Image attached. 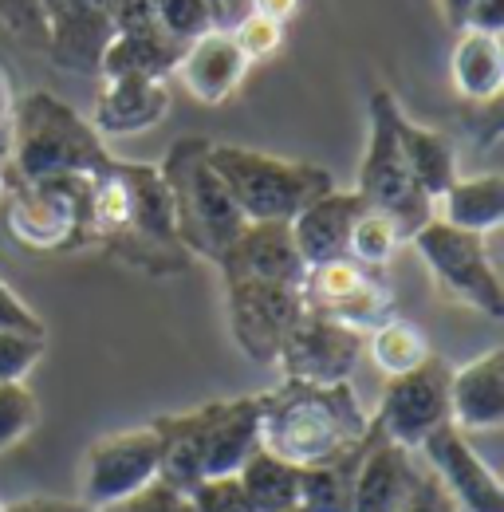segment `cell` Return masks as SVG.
<instances>
[{"mask_svg":"<svg viewBox=\"0 0 504 512\" xmlns=\"http://www.w3.org/2000/svg\"><path fill=\"white\" fill-rule=\"evenodd\" d=\"M371 434L351 383H300L284 379L260 394V446L292 465H319L359 449Z\"/></svg>","mask_w":504,"mask_h":512,"instance_id":"obj_1","label":"cell"},{"mask_svg":"<svg viewBox=\"0 0 504 512\" xmlns=\"http://www.w3.org/2000/svg\"><path fill=\"white\" fill-rule=\"evenodd\" d=\"M162 442L158 477L189 493L205 477H229L260 446V394L205 402L189 414H166L150 422Z\"/></svg>","mask_w":504,"mask_h":512,"instance_id":"obj_2","label":"cell"},{"mask_svg":"<svg viewBox=\"0 0 504 512\" xmlns=\"http://www.w3.org/2000/svg\"><path fill=\"white\" fill-rule=\"evenodd\" d=\"M12 158L24 182L63 174L99 178L115 162L103 134L52 91H32L20 107H12Z\"/></svg>","mask_w":504,"mask_h":512,"instance_id":"obj_3","label":"cell"},{"mask_svg":"<svg viewBox=\"0 0 504 512\" xmlns=\"http://www.w3.org/2000/svg\"><path fill=\"white\" fill-rule=\"evenodd\" d=\"M158 170L174 201L178 241L189 245L193 253L217 260L241 237L249 221L209 162V138H178Z\"/></svg>","mask_w":504,"mask_h":512,"instance_id":"obj_4","label":"cell"},{"mask_svg":"<svg viewBox=\"0 0 504 512\" xmlns=\"http://www.w3.org/2000/svg\"><path fill=\"white\" fill-rule=\"evenodd\" d=\"M209 162L221 174L225 190L233 193L245 221H292L319 193L335 190L323 166L276 158L233 142H209Z\"/></svg>","mask_w":504,"mask_h":512,"instance_id":"obj_5","label":"cell"},{"mask_svg":"<svg viewBox=\"0 0 504 512\" xmlns=\"http://www.w3.org/2000/svg\"><path fill=\"white\" fill-rule=\"evenodd\" d=\"M398 119L402 107L394 103L390 91L371 95V134H367V150L359 162V186L355 193L363 197L367 209L386 213L402 237H414L430 217H434V201L414 186L402 142H398Z\"/></svg>","mask_w":504,"mask_h":512,"instance_id":"obj_6","label":"cell"},{"mask_svg":"<svg viewBox=\"0 0 504 512\" xmlns=\"http://www.w3.org/2000/svg\"><path fill=\"white\" fill-rule=\"evenodd\" d=\"M414 249L430 264L438 288H445L453 300L501 320L504 316V284L497 276V264L485 249V233L453 229L438 217H430L414 233Z\"/></svg>","mask_w":504,"mask_h":512,"instance_id":"obj_7","label":"cell"},{"mask_svg":"<svg viewBox=\"0 0 504 512\" xmlns=\"http://www.w3.org/2000/svg\"><path fill=\"white\" fill-rule=\"evenodd\" d=\"M8 229L28 249H67L95 233L91 221V178L63 174L44 182H24L8 205Z\"/></svg>","mask_w":504,"mask_h":512,"instance_id":"obj_8","label":"cell"},{"mask_svg":"<svg viewBox=\"0 0 504 512\" xmlns=\"http://www.w3.org/2000/svg\"><path fill=\"white\" fill-rule=\"evenodd\" d=\"M225 292H229V323L237 347L256 363H276L280 343L304 316L300 284L225 276Z\"/></svg>","mask_w":504,"mask_h":512,"instance_id":"obj_9","label":"cell"},{"mask_svg":"<svg viewBox=\"0 0 504 512\" xmlns=\"http://www.w3.org/2000/svg\"><path fill=\"white\" fill-rule=\"evenodd\" d=\"M158 461H162V442L154 426H134V430L99 438L83 461L79 501L91 512L119 505L158 477Z\"/></svg>","mask_w":504,"mask_h":512,"instance_id":"obj_10","label":"cell"},{"mask_svg":"<svg viewBox=\"0 0 504 512\" xmlns=\"http://www.w3.org/2000/svg\"><path fill=\"white\" fill-rule=\"evenodd\" d=\"M300 296H304V312L308 316L339 320L347 327H359V331H371L382 320H390V308H394L390 288L378 280L367 264H355L351 256L312 264L304 272Z\"/></svg>","mask_w":504,"mask_h":512,"instance_id":"obj_11","label":"cell"},{"mask_svg":"<svg viewBox=\"0 0 504 512\" xmlns=\"http://www.w3.org/2000/svg\"><path fill=\"white\" fill-rule=\"evenodd\" d=\"M449 375L453 367H445L434 355L418 363L414 371L394 375L378 402V434H386L390 442L406 449L422 446L426 434H434L438 426L449 422Z\"/></svg>","mask_w":504,"mask_h":512,"instance_id":"obj_12","label":"cell"},{"mask_svg":"<svg viewBox=\"0 0 504 512\" xmlns=\"http://www.w3.org/2000/svg\"><path fill=\"white\" fill-rule=\"evenodd\" d=\"M367 347V331L347 327L339 320H323V316H300L296 327L288 331V339L280 343L276 363L284 367V379H300V383H347L359 355Z\"/></svg>","mask_w":504,"mask_h":512,"instance_id":"obj_13","label":"cell"},{"mask_svg":"<svg viewBox=\"0 0 504 512\" xmlns=\"http://www.w3.org/2000/svg\"><path fill=\"white\" fill-rule=\"evenodd\" d=\"M48 24V56L56 67L99 75L115 36V0H40Z\"/></svg>","mask_w":504,"mask_h":512,"instance_id":"obj_14","label":"cell"},{"mask_svg":"<svg viewBox=\"0 0 504 512\" xmlns=\"http://www.w3.org/2000/svg\"><path fill=\"white\" fill-rule=\"evenodd\" d=\"M418 449L426 453L430 473L438 477V485L449 493L453 505H461L465 512H504V489L497 473L485 465V457L469 446V438L453 422L426 434Z\"/></svg>","mask_w":504,"mask_h":512,"instance_id":"obj_15","label":"cell"},{"mask_svg":"<svg viewBox=\"0 0 504 512\" xmlns=\"http://www.w3.org/2000/svg\"><path fill=\"white\" fill-rule=\"evenodd\" d=\"M221 276H252V280H284L304 284V256L296 253L288 221H249L241 237L217 256Z\"/></svg>","mask_w":504,"mask_h":512,"instance_id":"obj_16","label":"cell"},{"mask_svg":"<svg viewBox=\"0 0 504 512\" xmlns=\"http://www.w3.org/2000/svg\"><path fill=\"white\" fill-rule=\"evenodd\" d=\"M449 422L461 434H485L504 422V351L493 347L481 359L449 375Z\"/></svg>","mask_w":504,"mask_h":512,"instance_id":"obj_17","label":"cell"},{"mask_svg":"<svg viewBox=\"0 0 504 512\" xmlns=\"http://www.w3.org/2000/svg\"><path fill=\"white\" fill-rule=\"evenodd\" d=\"M363 197L351 190H327L319 193L315 201H308L292 221V241H296V253L304 256V264H327V260H339L347 256V241H351V225L355 217L363 213Z\"/></svg>","mask_w":504,"mask_h":512,"instance_id":"obj_18","label":"cell"},{"mask_svg":"<svg viewBox=\"0 0 504 512\" xmlns=\"http://www.w3.org/2000/svg\"><path fill=\"white\" fill-rule=\"evenodd\" d=\"M414 481H418V469L410 465V449L371 430L355 469L351 512H394L414 489Z\"/></svg>","mask_w":504,"mask_h":512,"instance_id":"obj_19","label":"cell"},{"mask_svg":"<svg viewBox=\"0 0 504 512\" xmlns=\"http://www.w3.org/2000/svg\"><path fill=\"white\" fill-rule=\"evenodd\" d=\"M170 111V91L162 79L150 75H103L99 99H95V123L99 134H138L158 127Z\"/></svg>","mask_w":504,"mask_h":512,"instance_id":"obj_20","label":"cell"},{"mask_svg":"<svg viewBox=\"0 0 504 512\" xmlns=\"http://www.w3.org/2000/svg\"><path fill=\"white\" fill-rule=\"evenodd\" d=\"M249 60L241 56V48L233 44L229 28H209L205 36H197L186 48V56L178 60V75L186 83V91L201 103H221L237 91L241 75Z\"/></svg>","mask_w":504,"mask_h":512,"instance_id":"obj_21","label":"cell"},{"mask_svg":"<svg viewBox=\"0 0 504 512\" xmlns=\"http://www.w3.org/2000/svg\"><path fill=\"white\" fill-rule=\"evenodd\" d=\"M115 174L126 193V233L150 245H178L174 201L158 166L146 162H115Z\"/></svg>","mask_w":504,"mask_h":512,"instance_id":"obj_22","label":"cell"},{"mask_svg":"<svg viewBox=\"0 0 504 512\" xmlns=\"http://www.w3.org/2000/svg\"><path fill=\"white\" fill-rule=\"evenodd\" d=\"M434 217L465 229V233H493L504 221V178L501 174H477V178H457L449 190L434 201Z\"/></svg>","mask_w":504,"mask_h":512,"instance_id":"obj_23","label":"cell"},{"mask_svg":"<svg viewBox=\"0 0 504 512\" xmlns=\"http://www.w3.org/2000/svg\"><path fill=\"white\" fill-rule=\"evenodd\" d=\"M453 83L465 99L473 103H493L501 95L504 83V52H501V36H489V32H473V28H461L457 44H453Z\"/></svg>","mask_w":504,"mask_h":512,"instance_id":"obj_24","label":"cell"},{"mask_svg":"<svg viewBox=\"0 0 504 512\" xmlns=\"http://www.w3.org/2000/svg\"><path fill=\"white\" fill-rule=\"evenodd\" d=\"M398 142H402V154H406V166H410L414 186L426 193L430 201H438L441 193L457 182V154H453V142H449L441 130L410 123L406 115L398 119Z\"/></svg>","mask_w":504,"mask_h":512,"instance_id":"obj_25","label":"cell"},{"mask_svg":"<svg viewBox=\"0 0 504 512\" xmlns=\"http://www.w3.org/2000/svg\"><path fill=\"white\" fill-rule=\"evenodd\" d=\"M237 481L245 485L256 512H280L300 505V465L276 457L272 449H252L245 465L237 469Z\"/></svg>","mask_w":504,"mask_h":512,"instance_id":"obj_26","label":"cell"},{"mask_svg":"<svg viewBox=\"0 0 504 512\" xmlns=\"http://www.w3.org/2000/svg\"><path fill=\"white\" fill-rule=\"evenodd\" d=\"M371 438V434H367ZM367 446V442H363ZM363 446L319 461V465H300V509L304 512H351V493H355V469Z\"/></svg>","mask_w":504,"mask_h":512,"instance_id":"obj_27","label":"cell"},{"mask_svg":"<svg viewBox=\"0 0 504 512\" xmlns=\"http://www.w3.org/2000/svg\"><path fill=\"white\" fill-rule=\"evenodd\" d=\"M367 347H371V359H375L378 371H386V379L406 375V371H414L418 363L430 359L426 335L414 323L402 320H382L378 327H371L367 331Z\"/></svg>","mask_w":504,"mask_h":512,"instance_id":"obj_28","label":"cell"},{"mask_svg":"<svg viewBox=\"0 0 504 512\" xmlns=\"http://www.w3.org/2000/svg\"><path fill=\"white\" fill-rule=\"evenodd\" d=\"M398 241H402V233H398V225H394L386 213H378V209H363V213L355 217V225H351L347 256H351L355 264L378 268V264H386V260L394 256Z\"/></svg>","mask_w":504,"mask_h":512,"instance_id":"obj_29","label":"cell"},{"mask_svg":"<svg viewBox=\"0 0 504 512\" xmlns=\"http://www.w3.org/2000/svg\"><path fill=\"white\" fill-rule=\"evenodd\" d=\"M154 8H158V24L166 28V36H174L178 44H193L197 36L217 28L209 0H154Z\"/></svg>","mask_w":504,"mask_h":512,"instance_id":"obj_30","label":"cell"},{"mask_svg":"<svg viewBox=\"0 0 504 512\" xmlns=\"http://www.w3.org/2000/svg\"><path fill=\"white\" fill-rule=\"evenodd\" d=\"M40 418L36 394L24 383H0V449L16 446Z\"/></svg>","mask_w":504,"mask_h":512,"instance_id":"obj_31","label":"cell"},{"mask_svg":"<svg viewBox=\"0 0 504 512\" xmlns=\"http://www.w3.org/2000/svg\"><path fill=\"white\" fill-rule=\"evenodd\" d=\"M186 497L193 512H256L249 493H245V485L237 481V473H229V477H205V481H197L189 489Z\"/></svg>","mask_w":504,"mask_h":512,"instance_id":"obj_32","label":"cell"},{"mask_svg":"<svg viewBox=\"0 0 504 512\" xmlns=\"http://www.w3.org/2000/svg\"><path fill=\"white\" fill-rule=\"evenodd\" d=\"M233 44L241 48V56L256 64V60H268L280 44H284V24H276V20H268V16H260V12H249V16H241L233 28Z\"/></svg>","mask_w":504,"mask_h":512,"instance_id":"obj_33","label":"cell"},{"mask_svg":"<svg viewBox=\"0 0 504 512\" xmlns=\"http://www.w3.org/2000/svg\"><path fill=\"white\" fill-rule=\"evenodd\" d=\"M44 335L24 331H0V383H24V375L40 363Z\"/></svg>","mask_w":504,"mask_h":512,"instance_id":"obj_34","label":"cell"},{"mask_svg":"<svg viewBox=\"0 0 504 512\" xmlns=\"http://www.w3.org/2000/svg\"><path fill=\"white\" fill-rule=\"evenodd\" d=\"M0 20L28 44L48 52V24L40 12V0H0Z\"/></svg>","mask_w":504,"mask_h":512,"instance_id":"obj_35","label":"cell"},{"mask_svg":"<svg viewBox=\"0 0 504 512\" xmlns=\"http://www.w3.org/2000/svg\"><path fill=\"white\" fill-rule=\"evenodd\" d=\"M103 512H193V509H189V497L182 489H174L162 477H154L146 489H138L134 497H126V501H119V505H111V509Z\"/></svg>","mask_w":504,"mask_h":512,"instance_id":"obj_36","label":"cell"},{"mask_svg":"<svg viewBox=\"0 0 504 512\" xmlns=\"http://www.w3.org/2000/svg\"><path fill=\"white\" fill-rule=\"evenodd\" d=\"M394 512H453V501H449V493L438 485L434 473H418L414 489L406 493V501Z\"/></svg>","mask_w":504,"mask_h":512,"instance_id":"obj_37","label":"cell"},{"mask_svg":"<svg viewBox=\"0 0 504 512\" xmlns=\"http://www.w3.org/2000/svg\"><path fill=\"white\" fill-rule=\"evenodd\" d=\"M0 331H24V335H44L40 316L0 280Z\"/></svg>","mask_w":504,"mask_h":512,"instance_id":"obj_38","label":"cell"},{"mask_svg":"<svg viewBox=\"0 0 504 512\" xmlns=\"http://www.w3.org/2000/svg\"><path fill=\"white\" fill-rule=\"evenodd\" d=\"M461 28H473V32H489V36H501L504 28V0H473L469 12H465V24Z\"/></svg>","mask_w":504,"mask_h":512,"instance_id":"obj_39","label":"cell"},{"mask_svg":"<svg viewBox=\"0 0 504 512\" xmlns=\"http://www.w3.org/2000/svg\"><path fill=\"white\" fill-rule=\"evenodd\" d=\"M4 512H91L83 501H63V497H24L4 505Z\"/></svg>","mask_w":504,"mask_h":512,"instance_id":"obj_40","label":"cell"},{"mask_svg":"<svg viewBox=\"0 0 504 512\" xmlns=\"http://www.w3.org/2000/svg\"><path fill=\"white\" fill-rule=\"evenodd\" d=\"M213 16H217V28H233L241 16L252 12V0H209Z\"/></svg>","mask_w":504,"mask_h":512,"instance_id":"obj_41","label":"cell"},{"mask_svg":"<svg viewBox=\"0 0 504 512\" xmlns=\"http://www.w3.org/2000/svg\"><path fill=\"white\" fill-rule=\"evenodd\" d=\"M300 4H304V0H252V12H260V16L276 20V24H284V20H292V16L300 12Z\"/></svg>","mask_w":504,"mask_h":512,"instance_id":"obj_42","label":"cell"},{"mask_svg":"<svg viewBox=\"0 0 504 512\" xmlns=\"http://www.w3.org/2000/svg\"><path fill=\"white\" fill-rule=\"evenodd\" d=\"M438 4H441V12H445V24L461 32V24H465V12H469V4H473V0H438Z\"/></svg>","mask_w":504,"mask_h":512,"instance_id":"obj_43","label":"cell"},{"mask_svg":"<svg viewBox=\"0 0 504 512\" xmlns=\"http://www.w3.org/2000/svg\"><path fill=\"white\" fill-rule=\"evenodd\" d=\"M12 119V91H8V79H4V71H0V127Z\"/></svg>","mask_w":504,"mask_h":512,"instance_id":"obj_44","label":"cell"},{"mask_svg":"<svg viewBox=\"0 0 504 512\" xmlns=\"http://www.w3.org/2000/svg\"><path fill=\"white\" fill-rule=\"evenodd\" d=\"M4 190H8V186H4V174H0V201H4Z\"/></svg>","mask_w":504,"mask_h":512,"instance_id":"obj_45","label":"cell"},{"mask_svg":"<svg viewBox=\"0 0 504 512\" xmlns=\"http://www.w3.org/2000/svg\"><path fill=\"white\" fill-rule=\"evenodd\" d=\"M280 512H304V509H300V505H296V509H280Z\"/></svg>","mask_w":504,"mask_h":512,"instance_id":"obj_46","label":"cell"},{"mask_svg":"<svg viewBox=\"0 0 504 512\" xmlns=\"http://www.w3.org/2000/svg\"><path fill=\"white\" fill-rule=\"evenodd\" d=\"M0 512H4V509H0Z\"/></svg>","mask_w":504,"mask_h":512,"instance_id":"obj_47","label":"cell"}]
</instances>
